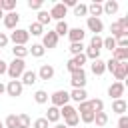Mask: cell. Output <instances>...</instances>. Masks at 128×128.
<instances>
[{
  "label": "cell",
  "instance_id": "obj_31",
  "mask_svg": "<svg viewBox=\"0 0 128 128\" xmlns=\"http://www.w3.org/2000/svg\"><path fill=\"white\" fill-rule=\"evenodd\" d=\"M12 54H14V58L24 60V58L28 56V48H26V46H14V48H12Z\"/></svg>",
  "mask_w": 128,
  "mask_h": 128
},
{
  "label": "cell",
  "instance_id": "obj_53",
  "mask_svg": "<svg viewBox=\"0 0 128 128\" xmlns=\"http://www.w3.org/2000/svg\"><path fill=\"white\" fill-rule=\"evenodd\" d=\"M0 8H2V0H0Z\"/></svg>",
  "mask_w": 128,
  "mask_h": 128
},
{
  "label": "cell",
  "instance_id": "obj_29",
  "mask_svg": "<svg viewBox=\"0 0 128 128\" xmlns=\"http://www.w3.org/2000/svg\"><path fill=\"white\" fill-rule=\"evenodd\" d=\"M88 102H90V108H92V112H94V114L104 112V102H102L100 98H92V100H88Z\"/></svg>",
  "mask_w": 128,
  "mask_h": 128
},
{
  "label": "cell",
  "instance_id": "obj_47",
  "mask_svg": "<svg viewBox=\"0 0 128 128\" xmlns=\"http://www.w3.org/2000/svg\"><path fill=\"white\" fill-rule=\"evenodd\" d=\"M6 70H8V62H4V60L0 58V76L6 74Z\"/></svg>",
  "mask_w": 128,
  "mask_h": 128
},
{
  "label": "cell",
  "instance_id": "obj_51",
  "mask_svg": "<svg viewBox=\"0 0 128 128\" xmlns=\"http://www.w3.org/2000/svg\"><path fill=\"white\" fill-rule=\"evenodd\" d=\"M0 20H4V10L0 8Z\"/></svg>",
  "mask_w": 128,
  "mask_h": 128
},
{
  "label": "cell",
  "instance_id": "obj_19",
  "mask_svg": "<svg viewBox=\"0 0 128 128\" xmlns=\"http://www.w3.org/2000/svg\"><path fill=\"white\" fill-rule=\"evenodd\" d=\"M102 14H104L102 2H92V4H88V16H90V18H100Z\"/></svg>",
  "mask_w": 128,
  "mask_h": 128
},
{
  "label": "cell",
  "instance_id": "obj_15",
  "mask_svg": "<svg viewBox=\"0 0 128 128\" xmlns=\"http://www.w3.org/2000/svg\"><path fill=\"white\" fill-rule=\"evenodd\" d=\"M20 82H22V86H34V84L38 82V74H36L34 70H26V72L22 74Z\"/></svg>",
  "mask_w": 128,
  "mask_h": 128
},
{
  "label": "cell",
  "instance_id": "obj_34",
  "mask_svg": "<svg viewBox=\"0 0 128 128\" xmlns=\"http://www.w3.org/2000/svg\"><path fill=\"white\" fill-rule=\"evenodd\" d=\"M102 48H106V50L114 52V50H116V38H112V36H108V38H102Z\"/></svg>",
  "mask_w": 128,
  "mask_h": 128
},
{
  "label": "cell",
  "instance_id": "obj_48",
  "mask_svg": "<svg viewBox=\"0 0 128 128\" xmlns=\"http://www.w3.org/2000/svg\"><path fill=\"white\" fill-rule=\"evenodd\" d=\"M62 4H64V6H66V10H68V8H74V6L78 4V2H76V0H64Z\"/></svg>",
  "mask_w": 128,
  "mask_h": 128
},
{
  "label": "cell",
  "instance_id": "obj_36",
  "mask_svg": "<svg viewBox=\"0 0 128 128\" xmlns=\"http://www.w3.org/2000/svg\"><path fill=\"white\" fill-rule=\"evenodd\" d=\"M32 120L28 114H18V128H30Z\"/></svg>",
  "mask_w": 128,
  "mask_h": 128
},
{
  "label": "cell",
  "instance_id": "obj_23",
  "mask_svg": "<svg viewBox=\"0 0 128 128\" xmlns=\"http://www.w3.org/2000/svg\"><path fill=\"white\" fill-rule=\"evenodd\" d=\"M28 54H32L34 58H42V56L46 54V50H44L42 44H32V46L28 48Z\"/></svg>",
  "mask_w": 128,
  "mask_h": 128
},
{
  "label": "cell",
  "instance_id": "obj_10",
  "mask_svg": "<svg viewBox=\"0 0 128 128\" xmlns=\"http://www.w3.org/2000/svg\"><path fill=\"white\" fill-rule=\"evenodd\" d=\"M4 26L8 28V30H16L18 28V22H20V14L14 10V12H8V14H4Z\"/></svg>",
  "mask_w": 128,
  "mask_h": 128
},
{
  "label": "cell",
  "instance_id": "obj_7",
  "mask_svg": "<svg viewBox=\"0 0 128 128\" xmlns=\"http://www.w3.org/2000/svg\"><path fill=\"white\" fill-rule=\"evenodd\" d=\"M22 92H24V86H22L20 80H10V82L6 84V94H8V96L18 98V96H22Z\"/></svg>",
  "mask_w": 128,
  "mask_h": 128
},
{
  "label": "cell",
  "instance_id": "obj_37",
  "mask_svg": "<svg viewBox=\"0 0 128 128\" xmlns=\"http://www.w3.org/2000/svg\"><path fill=\"white\" fill-rule=\"evenodd\" d=\"M74 16H88V4H76L74 6Z\"/></svg>",
  "mask_w": 128,
  "mask_h": 128
},
{
  "label": "cell",
  "instance_id": "obj_30",
  "mask_svg": "<svg viewBox=\"0 0 128 128\" xmlns=\"http://www.w3.org/2000/svg\"><path fill=\"white\" fill-rule=\"evenodd\" d=\"M36 22H38L40 26H46V24H50V22H52V18H50V14H48L46 10H40V12H38Z\"/></svg>",
  "mask_w": 128,
  "mask_h": 128
},
{
  "label": "cell",
  "instance_id": "obj_9",
  "mask_svg": "<svg viewBox=\"0 0 128 128\" xmlns=\"http://www.w3.org/2000/svg\"><path fill=\"white\" fill-rule=\"evenodd\" d=\"M48 14H50V18H54V20H58V22H60V20H64V16L68 14V10H66V6H64L62 2H56V4L50 8V12H48Z\"/></svg>",
  "mask_w": 128,
  "mask_h": 128
},
{
  "label": "cell",
  "instance_id": "obj_21",
  "mask_svg": "<svg viewBox=\"0 0 128 128\" xmlns=\"http://www.w3.org/2000/svg\"><path fill=\"white\" fill-rule=\"evenodd\" d=\"M44 118L48 120V124H56V122L60 120V108H56V106H50Z\"/></svg>",
  "mask_w": 128,
  "mask_h": 128
},
{
  "label": "cell",
  "instance_id": "obj_28",
  "mask_svg": "<svg viewBox=\"0 0 128 128\" xmlns=\"http://www.w3.org/2000/svg\"><path fill=\"white\" fill-rule=\"evenodd\" d=\"M84 48H86V46H84V42H72L68 50H70V54H72V56H78V54H84Z\"/></svg>",
  "mask_w": 128,
  "mask_h": 128
},
{
  "label": "cell",
  "instance_id": "obj_35",
  "mask_svg": "<svg viewBox=\"0 0 128 128\" xmlns=\"http://www.w3.org/2000/svg\"><path fill=\"white\" fill-rule=\"evenodd\" d=\"M94 122H96V126L104 128V126L108 124V114H106V112H98V114L94 116Z\"/></svg>",
  "mask_w": 128,
  "mask_h": 128
},
{
  "label": "cell",
  "instance_id": "obj_25",
  "mask_svg": "<svg viewBox=\"0 0 128 128\" xmlns=\"http://www.w3.org/2000/svg\"><path fill=\"white\" fill-rule=\"evenodd\" d=\"M76 114H78V112H76V108H74L72 104H66V106H62V108H60V118L64 116V120H66V118H70V116H76Z\"/></svg>",
  "mask_w": 128,
  "mask_h": 128
},
{
  "label": "cell",
  "instance_id": "obj_11",
  "mask_svg": "<svg viewBox=\"0 0 128 128\" xmlns=\"http://www.w3.org/2000/svg\"><path fill=\"white\" fill-rule=\"evenodd\" d=\"M36 74H38V80L48 82V80H52V78H54L56 70H54V66H52V64H42V66H40V70H38Z\"/></svg>",
  "mask_w": 128,
  "mask_h": 128
},
{
  "label": "cell",
  "instance_id": "obj_52",
  "mask_svg": "<svg viewBox=\"0 0 128 128\" xmlns=\"http://www.w3.org/2000/svg\"><path fill=\"white\" fill-rule=\"evenodd\" d=\"M0 128H4V122H2V120H0Z\"/></svg>",
  "mask_w": 128,
  "mask_h": 128
},
{
  "label": "cell",
  "instance_id": "obj_24",
  "mask_svg": "<svg viewBox=\"0 0 128 128\" xmlns=\"http://www.w3.org/2000/svg\"><path fill=\"white\" fill-rule=\"evenodd\" d=\"M100 52L102 50H96V48H92V46H86V50H84V56H86V60H98L100 58Z\"/></svg>",
  "mask_w": 128,
  "mask_h": 128
},
{
  "label": "cell",
  "instance_id": "obj_33",
  "mask_svg": "<svg viewBox=\"0 0 128 128\" xmlns=\"http://www.w3.org/2000/svg\"><path fill=\"white\" fill-rule=\"evenodd\" d=\"M4 128H18V114H8L4 120Z\"/></svg>",
  "mask_w": 128,
  "mask_h": 128
},
{
  "label": "cell",
  "instance_id": "obj_26",
  "mask_svg": "<svg viewBox=\"0 0 128 128\" xmlns=\"http://www.w3.org/2000/svg\"><path fill=\"white\" fill-rule=\"evenodd\" d=\"M28 34H30V36H42V34H44V26H40L38 22H32V24L28 26Z\"/></svg>",
  "mask_w": 128,
  "mask_h": 128
},
{
  "label": "cell",
  "instance_id": "obj_39",
  "mask_svg": "<svg viewBox=\"0 0 128 128\" xmlns=\"http://www.w3.org/2000/svg\"><path fill=\"white\" fill-rule=\"evenodd\" d=\"M64 124H66L68 128H76V126H80V118H78V114H76V116L66 118V120H64Z\"/></svg>",
  "mask_w": 128,
  "mask_h": 128
},
{
  "label": "cell",
  "instance_id": "obj_13",
  "mask_svg": "<svg viewBox=\"0 0 128 128\" xmlns=\"http://www.w3.org/2000/svg\"><path fill=\"white\" fill-rule=\"evenodd\" d=\"M112 76L116 78V82H124V78L128 76V62H118V66L114 68Z\"/></svg>",
  "mask_w": 128,
  "mask_h": 128
},
{
  "label": "cell",
  "instance_id": "obj_43",
  "mask_svg": "<svg viewBox=\"0 0 128 128\" xmlns=\"http://www.w3.org/2000/svg\"><path fill=\"white\" fill-rule=\"evenodd\" d=\"M118 66V60H114V58H110L108 62H106V72H114V68Z\"/></svg>",
  "mask_w": 128,
  "mask_h": 128
},
{
  "label": "cell",
  "instance_id": "obj_27",
  "mask_svg": "<svg viewBox=\"0 0 128 128\" xmlns=\"http://www.w3.org/2000/svg\"><path fill=\"white\" fill-rule=\"evenodd\" d=\"M68 30H70L68 22H66V20H60V22L56 24V30H54V32H56V34H58V38H60V36H66V34H68Z\"/></svg>",
  "mask_w": 128,
  "mask_h": 128
},
{
  "label": "cell",
  "instance_id": "obj_41",
  "mask_svg": "<svg viewBox=\"0 0 128 128\" xmlns=\"http://www.w3.org/2000/svg\"><path fill=\"white\" fill-rule=\"evenodd\" d=\"M88 46H92V48H96V50H102V36H92Z\"/></svg>",
  "mask_w": 128,
  "mask_h": 128
},
{
  "label": "cell",
  "instance_id": "obj_38",
  "mask_svg": "<svg viewBox=\"0 0 128 128\" xmlns=\"http://www.w3.org/2000/svg\"><path fill=\"white\" fill-rule=\"evenodd\" d=\"M2 10L8 14V12H14L16 10V0H2Z\"/></svg>",
  "mask_w": 128,
  "mask_h": 128
},
{
  "label": "cell",
  "instance_id": "obj_4",
  "mask_svg": "<svg viewBox=\"0 0 128 128\" xmlns=\"http://www.w3.org/2000/svg\"><path fill=\"white\" fill-rule=\"evenodd\" d=\"M88 60H86V56L84 54H78V56H72L68 62H66V70L72 74V72H76V70H82L84 68V64H86Z\"/></svg>",
  "mask_w": 128,
  "mask_h": 128
},
{
  "label": "cell",
  "instance_id": "obj_18",
  "mask_svg": "<svg viewBox=\"0 0 128 128\" xmlns=\"http://www.w3.org/2000/svg\"><path fill=\"white\" fill-rule=\"evenodd\" d=\"M90 70H92L94 76H102V74L106 72V62H104L102 58H98V60H94V62L90 64Z\"/></svg>",
  "mask_w": 128,
  "mask_h": 128
},
{
  "label": "cell",
  "instance_id": "obj_2",
  "mask_svg": "<svg viewBox=\"0 0 128 128\" xmlns=\"http://www.w3.org/2000/svg\"><path fill=\"white\" fill-rule=\"evenodd\" d=\"M8 40H10L14 46H26L28 40H30V34H28V30H24V28H16V30H12V34L8 36Z\"/></svg>",
  "mask_w": 128,
  "mask_h": 128
},
{
  "label": "cell",
  "instance_id": "obj_8",
  "mask_svg": "<svg viewBox=\"0 0 128 128\" xmlns=\"http://www.w3.org/2000/svg\"><path fill=\"white\" fill-rule=\"evenodd\" d=\"M124 90H126L124 82H112V84L108 86V96H110L112 100H118V98L124 96Z\"/></svg>",
  "mask_w": 128,
  "mask_h": 128
},
{
  "label": "cell",
  "instance_id": "obj_12",
  "mask_svg": "<svg viewBox=\"0 0 128 128\" xmlns=\"http://www.w3.org/2000/svg\"><path fill=\"white\" fill-rule=\"evenodd\" d=\"M86 26H88V30L90 32H94V36H100V32L104 30V22L100 20V18H86Z\"/></svg>",
  "mask_w": 128,
  "mask_h": 128
},
{
  "label": "cell",
  "instance_id": "obj_44",
  "mask_svg": "<svg viewBox=\"0 0 128 128\" xmlns=\"http://www.w3.org/2000/svg\"><path fill=\"white\" fill-rule=\"evenodd\" d=\"M10 44V40H8V34L6 32H0V48H6Z\"/></svg>",
  "mask_w": 128,
  "mask_h": 128
},
{
  "label": "cell",
  "instance_id": "obj_6",
  "mask_svg": "<svg viewBox=\"0 0 128 128\" xmlns=\"http://www.w3.org/2000/svg\"><path fill=\"white\" fill-rule=\"evenodd\" d=\"M70 84H72V88H84L86 86V72H84V68L70 74Z\"/></svg>",
  "mask_w": 128,
  "mask_h": 128
},
{
  "label": "cell",
  "instance_id": "obj_1",
  "mask_svg": "<svg viewBox=\"0 0 128 128\" xmlns=\"http://www.w3.org/2000/svg\"><path fill=\"white\" fill-rule=\"evenodd\" d=\"M24 72H26V62L20 60V58H14V60L8 64V70H6V74H8L12 80H20Z\"/></svg>",
  "mask_w": 128,
  "mask_h": 128
},
{
  "label": "cell",
  "instance_id": "obj_40",
  "mask_svg": "<svg viewBox=\"0 0 128 128\" xmlns=\"http://www.w3.org/2000/svg\"><path fill=\"white\" fill-rule=\"evenodd\" d=\"M42 6H44V0H28V8L30 10H42Z\"/></svg>",
  "mask_w": 128,
  "mask_h": 128
},
{
  "label": "cell",
  "instance_id": "obj_50",
  "mask_svg": "<svg viewBox=\"0 0 128 128\" xmlns=\"http://www.w3.org/2000/svg\"><path fill=\"white\" fill-rule=\"evenodd\" d=\"M54 128H68V126H66V124H60V122H56V126H54Z\"/></svg>",
  "mask_w": 128,
  "mask_h": 128
},
{
  "label": "cell",
  "instance_id": "obj_42",
  "mask_svg": "<svg viewBox=\"0 0 128 128\" xmlns=\"http://www.w3.org/2000/svg\"><path fill=\"white\" fill-rule=\"evenodd\" d=\"M32 128H50V124H48L46 118H36L34 124H32Z\"/></svg>",
  "mask_w": 128,
  "mask_h": 128
},
{
  "label": "cell",
  "instance_id": "obj_16",
  "mask_svg": "<svg viewBox=\"0 0 128 128\" xmlns=\"http://www.w3.org/2000/svg\"><path fill=\"white\" fill-rule=\"evenodd\" d=\"M70 94V100H74V102H86L88 100V92L84 90V88H72V92H68Z\"/></svg>",
  "mask_w": 128,
  "mask_h": 128
},
{
  "label": "cell",
  "instance_id": "obj_49",
  "mask_svg": "<svg viewBox=\"0 0 128 128\" xmlns=\"http://www.w3.org/2000/svg\"><path fill=\"white\" fill-rule=\"evenodd\" d=\"M2 94H6V84L0 80V96H2Z\"/></svg>",
  "mask_w": 128,
  "mask_h": 128
},
{
  "label": "cell",
  "instance_id": "obj_54",
  "mask_svg": "<svg viewBox=\"0 0 128 128\" xmlns=\"http://www.w3.org/2000/svg\"><path fill=\"white\" fill-rule=\"evenodd\" d=\"M76 128H80V126H76Z\"/></svg>",
  "mask_w": 128,
  "mask_h": 128
},
{
  "label": "cell",
  "instance_id": "obj_3",
  "mask_svg": "<svg viewBox=\"0 0 128 128\" xmlns=\"http://www.w3.org/2000/svg\"><path fill=\"white\" fill-rule=\"evenodd\" d=\"M50 102H52V106H56V108H62V106L70 104V94H68L66 90H56V92L50 96Z\"/></svg>",
  "mask_w": 128,
  "mask_h": 128
},
{
  "label": "cell",
  "instance_id": "obj_22",
  "mask_svg": "<svg viewBox=\"0 0 128 128\" xmlns=\"http://www.w3.org/2000/svg\"><path fill=\"white\" fill-rule=\"evenodd\" d=\"M112 58L118 62H128V48H116L112 52Z\"/></svg>",
  "mask_w": 128,
  "mask_h": 128
},
{
  "label": "cell",
  "instance_id": "obj_5",
  "mask_svg": "<svg viewBox=\"0 0 128 128\" xmlns=\"http://www.w3.org/2000/svg\"><path fill=\"white\" fill-rule=\"evenodd\" d=\"M58 34L54 32V30H48V32H44L42 34V46H44V50H52V48H56L58 46Z\"/></svg>",
  "mask_w": 128,
  "mask_h": 128
},
{
  "label": "cell",
  "instance_id": "obj_14",
  "mask_svg": "<svg viewBox=\"0 0 128 128\" xmlns=\"http://www.w3.org/2000/svg\"><path fill=\"white\" fill-rule=\"evenodd\" d=\"M66 36H68L70 44H72V42H84V38H86V32H84V28H70Z\"/></svg>",
  "mask_w": 128,
  "mask_h": 128
},
{
  "label": "cell",
  "instance_id": "obj_46",
  "mask_svg": "<svg viewBox=\"0 0 128 128\" xmlns=\"http://www.w3.org/2000/svg\"><path fill=\"white\" fill-rule=\"evenodd\" d=\"M118 24H120L124 30H128V16H122V18L118 20Z\"/></svg>",
  "mask_w": 128,
  "mask_h": 128
},
{
  "label": "cell",
  "instance_id": "obj_32",
  "mask_svg": "<svg viewBox=\"0 0 128 128\" xmlns=\"http://www.w3.org/2000/svg\"><path fill=\"white\" fill-rule=\"evenodd\" d=\"M48 98H50V96H48L46 90H36V92H34V100H36V104H46Z\"/></svg>",
  "mask_w": 128,
  "mask_h": 128
},
{
  "label": "cell",
  "instance_id": "obj_45",
  "mask_svg": "<svg viewBox=\"0 0 128 128\" xmlns=\"http://www.w3.org/2000/svg\"><path fill=\"white\" fill-rule=\"evenodd\" d=\"M118 128H128V116L126 114L118 118Z\"/></svg>",
  "mask_w": 128,
  "mask_h": 128
},
{
  "label": "cell",
  "instance_id": "obj_20",
  "mask_svg": "<svg viewBox=\"0 0 128 128\" xmlns=\"http://www.w3.org/2000/svg\"><path fill=\"white\" fill-rule=\"evenodd\" d=\"M118 8H120V4H118L116 0H108V2H104V4H102L104 14H108V16H114V14L118 12Z\"/></svg>",
  "mask_w": 128,
  "mask_h": 128
},
{
  "label": "cell",
  "instance_id": "obj_17",
  "mask_svg": "<svg viewBox=\"0 0 128 128\" xmlns=\"http://www.w3.org/2000/svg\"><path fill=\"white\" fill-rule=\"evenodd\" d=\"M126 110H128V104H126V100H124V98L112 100V112H114V114L124 116V114H126Z\"/></svg>",
  "mask_w": 128,
  "mask_h": 128
}]
</instances>
